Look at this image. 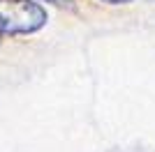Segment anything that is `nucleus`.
Instances as JSON below:
<instances>
[{"mask_svg": "<svg viewBox=\"0 0 155 152\" xmlns=\"http://www.w3.org/2000/svg\"><path fill=\"white\" fill-rule=\"evenodd\" d=\"M46 25V9L32 0H0V35H30Z\"/></svg>", "mask_w": 155, "mask_h": 152, "instance_id": "nucleus-1", "label": "nucleus"}, {"mask_svg": "<svg viewBox=\"0 0 155 152\" xmlns=\"http://www.w3.org/2000/svg\"><path fill=\"white\" fill-rule=\"evenodd\" d=\"M46 2H53V5H60V7H65V5H70V2H74V0H46Z\"/></svg>", "mask_w": 155, "mask_h": 152, "instance_id": "nucleus-2", "label": "nucleus"}, {"mask_svg": "<svg viewBox=\"0 0 155 152\" xmlns=\"http://www.w3.org/2000/svg\"><path fill=\"white\" fill-rule=\"evenodd\" d=\"M102 2H109V5H125V2H132V0H102Z\"/></svg>", "mask_w": 155, "mask_h": 152, "instance_id": "nucleus-3", "label": "nucleus"}]
</instances>
